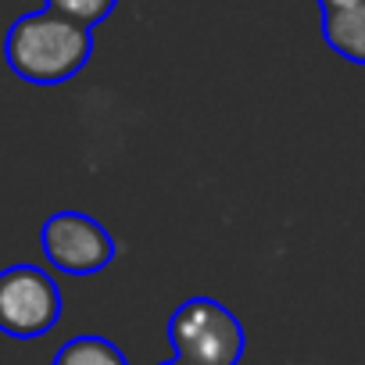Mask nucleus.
<instances>
[{"label":"nucleus","mask_w":365,"mask_h":365,"mask_svg":"<svg viewBox=\"0 0 365 365\" xmlns=\"http://www.w3.org/2000/svg\"><path fill=\"white\" fill-rule=\"evenodd\" d=\"M93 54V29L43 8L11 22L4 36V61L33 86H61L86 68Z\"/></svg>","instance_id":"f257e3e1"},{"label":"nucleus","mask_w":365,"mask_h":365,"mask_svg":"<svg viewBox=\"0 0 365 365\" xmlns=\"http://www.w3.org/2000/svg\"><path fill=\"white\" fill-rule=\"evenodd\" d=\"M168 344L172 354L187 365H240L244 326L226 304L190 297L168 319Z\"/></svg>","instance_id":"f03ea898"},{"label":"nucleus","mask_w":365,"mask_h":365,"mask_svg":"<svg viewBox=\"0 0 365 365\" xmlns=\"http://www.w3.org/2000/svg\"><path fill=\"white\" fill-rule=\"evenodd\" d=\"M61 308V290L47 269L29 262L0 269V333L36 340L58 326Z\"/></svg>","instance_id":"7ed1b4c3"},{"label":"nucleus","mask_w":365,"mask_h":365,"mask_svg":"<svg viewBox=\"0 0 365 365\" xmlns=\"http://www.w3.org/2000/svg\"><path fill=\"white\" fill-rule=\"evenodd\" d=\"M40 247L65 276H93L115 258V237L86 212H54L43 222Z\"/></svg>","instance_id":"20e7f679"},{"label":"nucleus","mask_w":365,"mask_h":365,"mask_svg":"<svg viewBox=\"0 0 365 365\" xmlns=\"http://www.w3.org/2000/svg\"><path fill=\"white\" fill-rule=\"evenodd\" d=\"M322 40L333 54L351 65H365V4L326 11L322 15Z\"/></svg>","instance_id":"39448f33"},{"label":"nucleus","mask_w":365,"mask_h":365,"mask_svg":"<svg viewBox=\"0 0 365 365\" xmlns=\"http://www.w3.org/2000/svg\"><path fill=\"white\" fill-rule=\"evenodd\" d=\"M51 365H129V361L111 340L83 333V336H72L68 344H61Z\"/></svg>","instance_id":"423d86ee"},{"label":"nucleus","mask_w":365,"mask_h":365,"mask_svg":"<svg viewBox=\"0 0 365 365\" xmlns=\"http://www.w3.org/2000/svg\"><path fill=\"white\" fill-rule=\"evenodd\" d=\"M43 4L51 11H58V15H65V19L86 26V29H93V26H101L115 11L118 0H43Z\"/></svg>","instance_id":"0eeeda50"},{"label":"nucleus","mask_w":365,"mask_h":365,"mask_svg":"<svg viewBox=\"0 0 365 365\" xmlns=\"http://www.w3.org/2000/svg\"><path fill=\"white\" fill-rule=\"evenodd\" d=\"M358 4H365V0H319L322 15H326V11H344V8H358Z\"/></svg>","instance_id":"6e6552de"},{"label":"nucleus","mask_w":365,"mask_h":365,"mask_svg":"<svg viewBox=\"0 0 365 365\" xmlns=\"http://www.w3.org/2000/svg\"><path fill=\"white\" fill-rule=\"evenodd\" d=\"M161 365H187V361H179V358L172 354V358H168V361H161Z\"/></svg>","instance_id":"1a4fd4ad"}]
</instances>
